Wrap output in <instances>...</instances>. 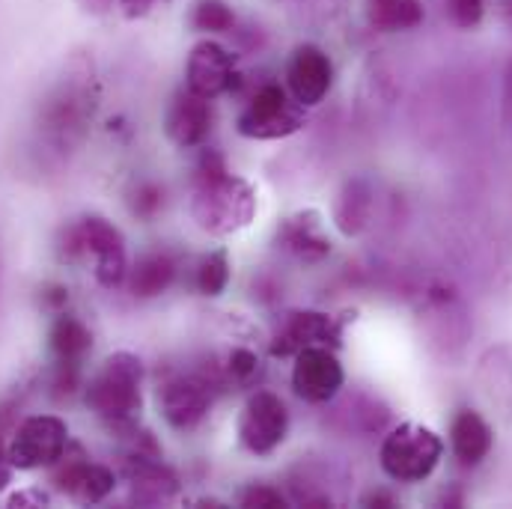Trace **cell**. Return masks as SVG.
<instances>
[{
    "label": "cell",
    "mask_w": 512,
    "mask_h": 509,
    "mask_svg": "<svg viewBox=\"0 0 512 509\" xmlns=\"http://www.w3.org/2000/svg\"><path fill=\"white\" fill-rule=\"evenodd\" d=\"M96 111V72L84 54L72 57L39 111V146L48 158H69L90 128Z\"/></svg>",
    "instance_id": "obj_1"
},
{
    "label": "cell",
    "mask_w": 512,
    "mask_h": 509,
    "mask_svg": "<svg viewBox=\"0 0 512 509\" xmlns=\"http://www.w3.org/2000/svg\"><path fill=\"white\" fill-rule=\"evenodd\" d=\"M256 215L254 188L233 176L215 149H206L197 167V188L191 197V218L209 236H230L245 230Z\"/></svg>",
    "instance_id": "obj_2"
},
{
    "label": "cell",
    "mask_w": 512,
    "mask_h": 509,
    "mask_svg": "<svg viewBox=\"0 0 512 509\" xmlns=\"http://www.w3.org/2000/svg\"><path fill=\"white\" fill-rule=\"evenodd\" d=\"M143 364L131 352L111 355L87 387L90 408L117 432H131L143 408Z\"/></svg>",
    "instance_id": "obj_3"
},
{
    "label": "cell",
    "mask_w": 512,
    "mask_h": 509,
    "mask_svg": "<svg viewBox=\"0 0 512 509\" xmlns=\"http://www.w3.org/2000/svg\"><path fill=\"white\" fill-rule=\"evenodd\" d=\"M444 456V441L420 423H402L382 441V471L396 483H423L435 474Z\"/></svg>",
    "instance_id": "obj_4"
},
{
    "label": "cell",
    "mask_w": 512,
    "mask_h": 509,
    "mask_svg": "<svg viewBox=\"0 0 512 509\" xmlns=\"http://www.w3.org/2000/svg\"><path fill=\"white\" fill-rule=\"evenodd\" d=\"M93 256L96 259V280L105 289H117L128 280V256L126 239L123 233L99 218V215H87L81 218L75 227L66 230L63 239V256L66 259H78V256Z\"/></svg>",
    "instance_id": "obj_5"
},
{
    "label": "cell",
    "mask_w": 512,
    "mask_h": 509,
    "mask_svg": "<svg viewBox=\"0 0 512 509\" xmlns=\"http://www.w3.org/2000/svg\"><path fill=\"white\" fill-rule=\"evenodd\" d=\"M304 128V108L280 84H262L242 108L236 131L248 140H283Z\"/></svg>",
    "instance_id": "obj_6"
},
{
    "label": "cell",
    "mask_w": 512,
    "mask_h": 509,
    "mask_svg": "<svg viewBox=\"0 0 512 509\" xmlns=\"http://www.w3.org/2000/svg\"><path fill=\"white\" fill-rule=\"evenodd\" d=\"M69 450V426L54 414L27 417L9 438V459L15 471L54 468Z\"/></svg>",
    "instance_id": "obj_7"
},
{
    "label": "cell",
    "mask_w": 512,
    "mask_h": 509,
    "mask_svg": "<svg viewBox=\"0 0 512 509\" xmlns=\"http://www.w3.org/2000/svg\"><path fill=\"white\" fill-rule=\"evenodd\" d=\"M236 429H239L242 447L256 459H265L277 453L289 435V408L277 393L256 390L242 405Z\"/></svg>",
    "instance_id": "obj_8"
},
{
    "label": "cell",
    "mask_w": 512,
    "mask_h": 509,
    "mask_svg": "<svg viewBox=\"0 0 512 509\" xmlns=\"http://www.w3.org/2000/svg\"><path fill=\"white\" fill-rule=\"evenodd\" d=\"M212 390L215 382L206 373H179L170 376L158 387V408L170 429L191 432L197 429L209 408H212Z\"/></svg>",
    "instance_id": "obj_9"
},
{
    "label": "cell",
    "mask_w": 512,
    "mask_h": 509,
    "mask_svg": "<svg viewBox=\"0 0 512 509\" xmlns=\"http://www.w3.org/2000/svg\"><path fill=\"white\" fill-rule=\"evenodd\" d=\"M292 361V390L310 405L331 402L346 384V370L331 346H307Z\"/></svg>",
    "instance_id": "obj_10"
},
{
    "label": "cell",
    "mask_w": 512,
    "mask_h": 509,
    "mask_svg": "<svg viewBox=\"0 0 512 509\" xmlns=\"http://www.w3.org/2000/svg\"><path fill=\"white\" fill-rule=\"evenodd\" d=\"M236 60L233 54L215 42V39H203L191 48L188 63H185V87L203 99H218L224 93L236 90Z\"/></svg>",
    "instance_id": "obj_11"
},
{
    "label": "cell",
    "mask_w": 512,
    "mask_h": 509,
    "mask_svg": "<svg viewBox=\"0 0 512 509\" xmlns=\"http://www.w3.org/2000/svg\"><path fill=\"white\" fill-rule=\"evenodd\" d=\"M343 343V322L319 313V310H298L289 313L274 340H271V358H295L307 346H331L340 349Z\"/></svg>",
    "instance_id": "obj_12"
},
{
    "label": "cell",
    "mask_w": 512,
    "mask_h": 509,
    "mask_svg": "<svg viewBox=\"0 0 512 509\" xmlns=\"http://www.w3.org/2000/svg\"><path fill=\"white\" fill-rule=\"evenodd\" d=\"M331 87H334V63H331V57L313 42L298 45L289 54V63H286V90H289V96L301 108H316L319 102H325Z\"/></svg>",
    "instance_id": "obj_13"
},
{
    "label": "cell",
    "mask_w": 512,
    "mask_h": 509,
    "mask_svg": "<svg viewBox=\"0 0 512 509\" xmlns=\"http://www.w3.org/2000/svg\"><path fill=\"white\" fill-rule=\"evenodd\" d=\"M212 123H215L212 99H203V96L191 93L188 87L173 96V102L167 105V114H164V131L179 149L203 146L212 131Z\"/></svg>",
    "instance_id": "obj_14"
},
{
    "label": "cell",
    "mask_w": 512,
    "mask_h": 509,
    "mask_svg": "<svg viewBox=\"0 0 512 509\" xmlns=\"http://www.w3.org/2000/svg\"><path fill=\"white\" fill-rule=\"evenodd\" d=\"M54 468H57V474H54L57 489L66 492L78 504H102L117 486V474L108 465L90 462L87 456L66 459V453H63V459Z\"/></svg>",
    "instance_id": "obj_15"
},
{
    "label": "cell",
    "mask_w": 512,
    "mask_h": 509,
    "mask_svg": "<svg viewBox=\"0 0 512 509\" xmlns=\"http://www.w3.org/2000/svg\"><path fill=\"white\" fill-rule=\"evenodd\" d=\"M492 444H495L492 429L477 411L462 408L453 417V423H450V447H453V456L465 468H477L492 453Z\"/></svg>",
    "instance_id": "obj_16"
},
{
    "label": "cell",
    "mask_w": 512,
    "mask_h": 509,
    "mask_svg": "<svg viewBox=\"0 0 512 509\" xmlns=\"http://www.w3.org/2000/svg\"><path fill=\"white\" fill-rule=\"evenodd\" d=\"M280 245L304 262H319L322 256L331 254V242L325 239L319 215H313V212L289 218L280 230Z\"/></svg>",
    "instance_id": "obj_17"
},
{
    "label": "cell",
    "mask_w": 512,
    "mask_h": 509,
    "mask_svg": "<svg viewBox=\"0 0 512 509\" xmlns=\"http://www.w3.org/2000/svg\"><path fill=\"white\" fill-rule=\"evenodd\" d=\"M176 280V262L167 254H146L128 268V289L134 298H158Z\"/></svg>",
    "instance_id": "obj_18"
},
{
    "label": "cell",
    "mask_w": 512,
    "mask_h": 509,
    "mask_svg": "<svg viewBox=\"0 0 512 509\" xmlns=\"http://www.w3.org/2000/svg\"><path fill=\"white\" fill-rule=\"evenodd\" d=\"M90 349H93V334L81 319L60 316L51 325V352L57 355L60 364H78Z\"/></svg>",
    "instance_id": "obj_19"
},
{
    "label": "cell",
    "mask_w": 512,
    "mask_h": 509,
    "mask_svg": "<svg viewBox=\"0 0 512 509\" xmlns=\"http://www.w3.org/2000/svg\"><path fill=\"white\" fill-rule=\"evenodd\" d=\"M426 18L420 0H370V21L384 33L414 30Z\"/></svg>",
    "instance_id": "obj_20"
},
{
    "label": "cell",
    "mask_w": 512,
    "mask_h": 509,
    "mask_svg": "<svg viewBox=\"0 0 512 509\" xmlns=\"http://www.w3.org/2000/svg\"><path fill=\"white\" fill-rule=\"evenodd\" d=\"M334 218H337V227L346 236H358L367 227V218H370V191L361 182H349L346 191L337 200Z\"/></svg>",
    "instance_id": "obj_21"
},
{
    "label": "cell",
    "mask_w": 512,
    "mask_h": 509,
    "mask_svg": "<svg viewBox=\"0 0 512 509\" xmlns=\"http://www.w3.org/2000/svg\"><path fill=\"white\" fill-rule=\"evenodd\" d=\"M191 27L206 36H221L236 27V12L227 0H197L191 6Z\"/></svg>",
    "instance_id": "obj_22"
},
{
    "label": "cell",
    "mask_w": 512,
    "mask_h": 509,
    "mask_svg": "<svg viewBox=\"0 0 512 509\" xmlns=\"http://www.w3.org/2000/svg\"><path fill=\"white\" fill-rule=\"evenodd\" d=\"M194 283H197V292L206 295V298H218L227 292L230 286V259L224 251H212L200 259L197 265V274H194Z\"/></svg>",
    "instance_id": "obj_23"
},
{
    "label": "cell",
    "mask_w": 512,
    "mask_h": 509,
    "mask_svg": "<svg viewBox=\"0 0 512 509\" xmlns=\"http://www.w3.org/2000/svg\"><path fill=\"white\" fill-rule=\"evenodd\" d=\"M262 376V361L256 358V352L239 346L227 355V364H224V379L230 384H239V387H251Z\"/></svg>",
    "instance_id": "obj_24"
},
{
    "label": "cell",
    "mask_w": 512,
    "mask_h": 509,
    "mask_svg": "<svg viewBox=\"0 0 512 509\" xmlns=\"http://www.w3.org/2000/svg\"><path fill=\"white\" fill-rule=\"evenodd\" d=\"M239 504L248 509H283V507H289V498H286L280 489H274V486L254 483V486L242 489Z\"/></svg>",
    "instance_id": "obj_25"
},
{
    "label": "cell",
    "mask_w": 512,
    "mask_h": 509,
    "mask_svg": "<svg viewBox=\"0 0 512 509\" xmlns=\"http://www.w3.org/2000/svg\"><path fill=\"white\" fill-rule=\"evenodd\" d=\"M447 6V15L456 27H477L486 15V0H444Z\"/></svg>",
    "instance_id": "obj_26"
},
{
    "label": "cell",
    "mask_w": 512,
    "mask_h": 509,
    "mask_svg": "<svg viewBox=\"0 0 512 509\" xmlns=\"http://www.w3.org/2000/svg\"><path fill=\"white\" fill-rule=\"evenodd\" d=\"M161 203H164V191H161V188H155V185H140V188H137V197H134V212L143 215V218H149V215H155V212L161 209Z\"/></svg>",
    "instance_id": "obj_27"
},
{
    "label": "cell",
    "mask_w": 512,
    "mask_h": 509,
    "mask_svg": "<svg viewBox=\"0 0 512 509\" xmlns=\"http://www.w3.org/2000/svg\"><path fill=\"white\" fill-rule=\"evenodd\" d=\"M12 474H15V465L9 459V441L0 432V492L12 483Z\"/></svg>",
    "instance_id": "obj_28"
},
{
    "label": "cell",
    "mask_w": 512,
    "mask_h": 509,
    "mask_svg": "<svg viewBox=\"0 0 512 509\" xmlns=\"http://www.w3.org/2000/svg\"><path fill=\"white\" fill-rule=\"evenodd\" d=\"M9 507H48V498L42 492H21L9 501Z\"/></svg>",
    "instance_id": "obj_29"
},
{
    "label": "cell",
    "mask_w": 512,
    "mask_h": 509,
    "mask_svg": "<svg viewBox=\"0 0 512 509\" xmlns=\"http://www.w3.org/2000/svg\"><path fill=\"white\" fill-rule=\"evenodd\" d=\"M158 0H117V6H123V12L137 18V15H146Z\"/></svg>",
    "instance_id": "obj_30"
},
{
    "label": "cell",
    "mask_w": 512,
    "mask_h": 509,
    "mask_svg": "<svg viewBox=\"0 0 512 509\" xmlns=\"http://www.w3.org/2000/svg\"><path fill=\"white\" fill-rule=\"evenodd\" d=\"M495 6H498L501 18H504V21L512 27V0H495Z\"/></svg>",
    "instance_id": "obj_31"
},
{
    "label": "cell",
    "mask_w": 512,
    "mask_h": 509,
    "mask_svg": "<svg viewBox=\"0 0 512 509\" xmlns=\"http://www.w3.org/2000/svg\"><path fill=\"white\" fill-rule=\"evenodd\" d=\"M367 504H382V507H393V498H387V495H373V498H367Z\"/></svg>",
    "instance_id": "obj_32"
}]
</instances>
